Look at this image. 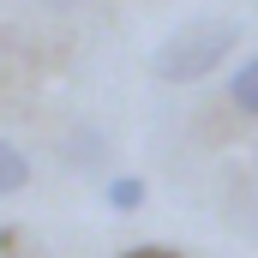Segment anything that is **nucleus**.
Instances as JSON below:
<instances>
[{"mask_svg": "<svg viewBox=\"0 0 258 258\" xmlns=\"http://www.w3.org/2000/svg\"><path fill=\"white\" fill-rule=\"evenodd\" d=\"M234 48H240V18H186L150 48V72L162 84H198Z\"/></svg>", "mask_w": 258, "mask_h": 258, "instance_id": "nucleus-1", "label": "nucleus"}, {"mask_svg": "<svg viewBox=\"0 0 258 258\" xmlns=\"http://www.w3.org/2000/svg\"><path fill=\"white\" fill-rule=\"evenodd\" d=\"M60 156L72 162V168L96 174V168L108 162V144H102V132H96V126H72V132H66V144H60Z\"/></svg>", "mask_w": 258, "mask_h": 258, "instance_id": "nucleus-2", "label": "nucleus"}, {"mask_svg": "<svg viewBox=\"0 0 258 258\" xmlns=\"http://www.w3.org/2000/svg\"><path fill=\"white\" fill-rule=\"evenodd\" d=\"M228 108L246 114V120H258V54H246V60L228 72Z\"/></svg>", "mask_w": 258, "mask_h": 258, "instance_id": "nucleus-3", "label": "nucleus"}, {"mask_svg": "<svg viewBox=\"0 0 258 258\" xmlns=\"http://www.w3.org/2000/svg\"><path fill=\"white\" fill-rule=\"evenodd\" d=\"M24 186H30V156L12 138H0V198H18Z\"/></svg>", "mask_w": 258, "mask_h": 258, "instance_id": "nucleus-4", "label": "nucleus"}, {"mask_svg": "<svg viewBox=\"0 0 258 258\" xmlns=\"http://www.w3.org/2000/svg\"><path fill=\"white\" fill-rule=\"evenodd\" d=\"M144 180L138 174H108V186H102V198H108V210H144Z\"/></svg>", "mask_w": 258, "mask_h": 258, "instance_id": "nucleus-5", "label": "nucleus"}, {"mask_svg": "<svg viewBox=\"0 0 258 258\" xmlns=\"http://www.w3.org/2000/svg\"><path fill=\"white\" fill-rule=\"evenodd\" d=\"M120 258H180V252H168V246H132V252H120Z\"/></svg>", "mask_w": 258, "mask_h": 258, "instance_id": "nucleus-6", "label": "nucleus"}]
</instances>
